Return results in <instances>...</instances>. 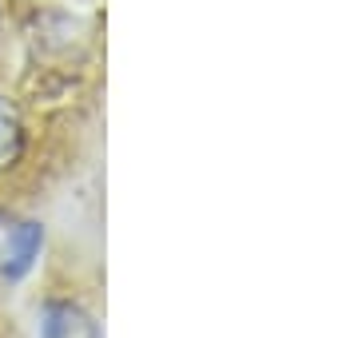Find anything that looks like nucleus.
I'll list each match as a JSON object with an SVG mask.
<instances>
[{
  "mask_svg": "<svg viewBox=\"0 0 358 338\" xmlns=\"http://www.w3.org/2000/svg\"><path fill=\"white\" fill-rule=\"evenodd\" d=\"M44 255V223L0 207V283H24Z\"/></svg>",
  "mask_w": 358,
  "mask_h": 338,
  "instance_id": "nucleus-1",
  "label": "nucleus"
},
{
  "mask_svg": "<svg viewBox=\"0 0 358 338\" xmlns=\"http://www.w3.org/2000/svg\"><path fill=\"white\" fill-rule=\"evenodd\" d=\"M0 28H4V4H0Z\"/></svg>",
  "mask_w": 358,
  "mask_h": 338,
  "instance_id": "nucleus-4",
  "label": "nucleus"
},
{
  "mask_svg": "<svg viewBox=\"0 0 358 338\" xmlns=\"http://www.w3.org/2000/svg\"><path fill=\"white\" fill-rule=\"evenodd\" d=\"M28 147H32V128L24 108L8 91H0V175L20 168L28 159Z\"/></svg>",
  "mask_w": 358,
  "mask_h": 338,
  "instance_id": "nucleus-3",
  "label": "nucleus"
},
{
  "mask_svg": "<svg viewBox=\"0 0 358 338\" xmlns=\"http://www.w3.org/2000/svg\"><path fill=\"white\" fill-rule=\"evenodd\" d=\"M36 338H103V326L80 295H48L36 314Z\"/></svg>",
  "mask_w": 358,
  "mask_h": 338,
  "instance_id": "nucleus-2",
  "label": "nucleus"
}]
</instances>
